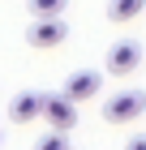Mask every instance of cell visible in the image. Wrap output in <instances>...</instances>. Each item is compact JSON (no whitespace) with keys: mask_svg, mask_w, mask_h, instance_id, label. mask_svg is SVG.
<instances>
[{"mask_svg":"<svg viewBox=\"0 0 146 150\" xmlns=\"http://www.w3.org/2000/svg\"><path fill=\"white\" fill-rule=\"evenodd\" d=\"M103 64H108L112 77H129V73L142 64V43H137V39H120V43H112Z\"/></svg>","mask_w":146,"mask_h":150,"instance_id":"3957f363","label":"cell"},{"mask_svg":"<svg viewBox=\"0 0 146 150\" xmlns=\"http://www.w3.org/2000/svg\"><path fill=\"white\" fill-rule=\"evenodd\" d=\"M142 9H146V0H108V17L112 22H133Z\"/></svg>","mask_w":146,"mask_h":150,"instance_id":"52a82bcc","label":"cell"},{"mask_svg":"<svg viewBox=\"0 0 146 150\" xmlns=\"http://www.w3.org/2000/svg\"><path fill=\"white\" fill-rule=\"evenodd\" d=\"M99 90H103V73H95V69H78V73H69V81H65V99L69 103L99 99Z\"/></svg>","mask_w":146,"mask_h":150,"instance_id":"5b68a950","label":"cell"},{"mask_svg":"<svg viewBox=\"0 0 146 150\" xmlns=\"http://www.w3.org/2000/svg\"><path fill=\"white\" fill-rule=\"evenodd\" d=\"M34 150H69V137H65V133H56V129H52V133H43V137L34 142Z\"/></svg>","mask_w":146,"mask_h":150,"instance_id":"9c48e42d","label":"cell"},{"mask_svg":"<svg viewBox=\"0 0 146 150\" xmlns=\"http://www.w3.org/2000/svg\"><path fill=\"white\" fill-rule=\"evenodd\" d=\"M39 103H43V94H34V90L17 94V99L9 103V120H17V125H34V120H39Z\"/></svg>","mask_w":146,"mask_h":150,"instance_id":"8992f818","label":"cell"},{"mask_svg":"<svg viewBox=\"0 0 146 150\" xmlns=\"http://www.w3.org/2000/svg\"><path fill=\"white\" fill-rule=\"evenodd\" d=\"M39 120H47V129H56V133H69V129L78 125V103H69L65 94H43Z\"/></svg>","mask_w":146,"mask_h":150,"instance_id":"7a4b0ae2","label":"cell"},{"mask_svg":"<svg viewBox=\"0 0 146 150\" xmlns=\"http://www.w3.org/2000/svg\"><path fill=\"white\" fill-rule=\"evenodd\" d=\"M69 0H30V13L34 17H60Z\"/></svg>","mask_w":146,"mask_h":150,"instance_id":"ba28073f","label":"cell"},{"mask_svg":"<svg viewBox=\"0 0 146 150\" xmlns=\"http://www.w3.org/2000/svg\"><path fill=\"white\" fill-rule=\"evenodd\" d=\"M142 112H146V94L142 90H120V94H112V99H103V120H108V125H129V120H137Z\"/></svg>","mask_w":146,"mask_h":150,"instance_id":"6da1fadb","label":"cell"},{"mask_svg":"<svg viewBox=\"0 0 146 150\" xmlns=\"http://www.w3.org/2000/svg\"><path fill=\"white\" fill-rule=\"evenodd\" d=\"M125 150H146V133H137V137L129 142V146H125Z\"/></svg>","mask_w":146,"mask_h":150,"instance_id":"30bf717a","label":"cell"},{"mask_svg":"<svg viewBox=\"0 0 146 150\" xmlns=\"http://www.w3.org/2000/svg\"><path fill=\"white\" fill-rule=\"evenodd\" d=\"M69 39V26L60 22V17H34L30 30H26V43L39 47V52H47V47H60Z\"/></svg>","mask_w":146,"mask_h":150,"instance_id":"277c9868","label":"cell"}]
</instances>
